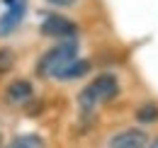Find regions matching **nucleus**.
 I'll return each mask as SVG.
<instances>
[{
    "instance_id": "obj_4",
    "label": "nucleus",
    "mask_w": 158,
    "mask_h": 148,
    "mask_svg": "<svg viewBox=\"0 0 158 148\" xmlns=\"http://www.w3.org/2000/svg\"><path fill=\"white\" fill-rule=\"evenodd\" d=\"M5 2V12L0 15V37H7L17 24L22 22L27 12V0H2Z\"/></svg>"
},
{
    "instance_id": "obj_7",
    "label": "nucleus",
    "mask_w": 158,
    "mask_h": 148,
    "mask_svg": "<svg viewBox=\"0 0 158 148\" xmlns=\"http://www.w3.org/2000/svg\"><path fill=\"white\" fill-rule=\"evenodd\" d=\"M88 71H90V63L83 61V58H76L73 63H68V66L56 75V80H63V83H66V80H76V78H83Z\"/></svg>"
},
{
    "instance_id": "obj_8",
    "label": "nucleus",
    "mask_w": 158,
    "mask_h": 148,
    "mask_svg": "<svg viewBox=\"0 0 158 148\" xmlns=\"http://www.w3.org/2000/svg\"><path fill=\"white\" fill-rule=\"evenodd\" d=\"M7 148H44V141L34 134H27V136H17Z\"/></svg>"
},
{
    "instance_id": "obj_12",
    "label": "nucleus",
    "mask_w": 158,
    "mask_h": 148,
    "mask_svg": "<svg viewBox=\"0 0 158 148\" xmlns=\"http://www.w3.org/2000/svg\"><path fill=\"white\" fill-rule=\"evenodd\" d=\"M146 148H158V138H153V141H151V143H148Z\"/></svg>"
},
{
    "instance_id": "obj_2",
    "label": "nucleus",
    "mask_w": 158,
    "mask_h": 148,
    "mask_svg": "<svg viewBox=\"0 0 158 148\" xmlns=\"http://www.w3.org/2000/svg\"><path fill=\"white\" fill-rule=\"evenodd\" d=\"M76 58H78V41L76 39H66V41L56 44L54 49H49L37 61V75L39 78H56Z\"/></svg>"
},
{
    "instance_id": "obj_9",
    "label": "nucleus",
    "mask_w": 158,
    "mask_h": 148,
    "mask_svg": "<svg viewBox=\"0 0 158 148\" xmlns=\"http://www.w3.org/2000/svg\"><path fill=\"white\" fill-rule=\"evenodd\" d=\"M136 119L139 121H156L158 119V105H141L136 109Z\"/></svg>"
},
{
    "instance_id": "obj_3",
    "label": "nucleus",
    "mask_w": 158,
    "mask_h": 148,
    "mask_svg": "<svg viewBox=\"0 0 158 148\" xmlns=\"http://www.w3.org/2000/svg\"><path fill=\"white\" fill-rule=\"evenodd\" d=\"M41 37H54V39H76L78 34V24L73 19L63 17V15H46V19L39 27Z\"/></svg>"
},
{
    "instance_id": "obj_10",
    "label": "nucleus",
    "mask_w": 158,
    "mask_h": 148,
    "mask_svg": "<svg viewBox=\"0 0 158 148\" xmlns=\"http://www.w3.org/2000/svg\"><path fill=\"white\" fill-rule=\"evenodd\" d=\"M15 63V54L10 49H0V73H7Z\"/></svg>"
},
{
    "instance_id": "obj_6",
    "label": "nucleus",
    "mask_w": 158,
    "mask_h": 148,
    "mask_svg": "<svg viewBox=\"0 0 158 148\" xmlns=\"http://www.w3.org/2000/svg\"><path fill=\"white\" fill-rule=\"evenodd\" d=\"M32 97V83L29 80H12L10 85H7V90H5V100L10 102V105H22V102H27Z\"/></svg>"
},
{
    "instance_id": "obj_5",
    "label": "nucleus",
    "mask_w": 158,
    "mask_h": 148,
    "mask_svg": "<svg viewBox=\"0 0 158 148\" xmlns=\"http://www.w3.org/2000/svg\"><path fill=\"white\" fill-rule=\"evenodd\" d=\"M148 136L141 129H124L110 138V148H146Z\"/></svg>"
},
{
    "instance_id": "obj_11",
    "label": "nucleus",
    "mask_w": 158,
    "mask_h": 148,
    "mask_svg": "<svg viewBox=\"0 0 158 148\" xmlns=\"http://www.w3.org/2000/svg\"><path fill=\"white\" fill-rule=\"evenodd\" d=\"M46 2H51V5H59V7H66V5H73L76 0H46Z\"/></svg>"
},
{
    "instance_id": "obj_1",
    "label": "nucleus",
    "mask_w": 158,
    "mask_h": 148,
    "mask_svg": "<svg viewBox=\"0 0 158 148\" xmlns=\"http://www.w3.org/2000/svg\"><path fill=\"white\" fill-rule=\"evenodd\" d=\"M119 95V83L114 73H100L98 78H93L83 90L78 92V107L83 112H93L98 105L110 102Z\"/></svg>"
}]
</instances>
